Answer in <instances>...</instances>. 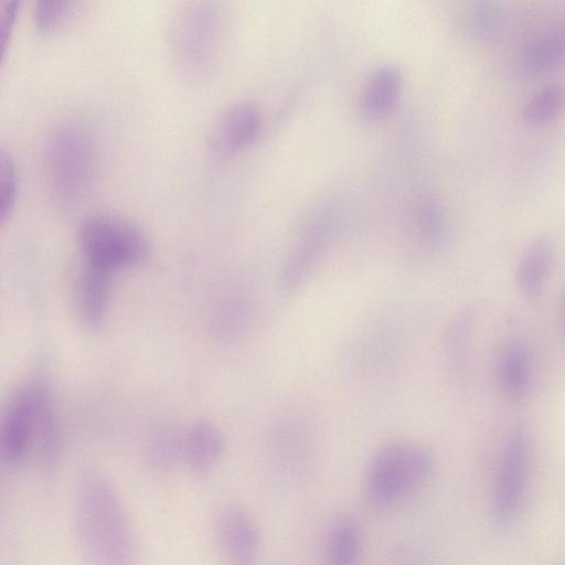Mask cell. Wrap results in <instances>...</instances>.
<instances>
[{"instance_id": "cell-18", "label": "cell", "mask_w": 565, "mask_h": 565, "mask_svg": "<svg viewBox=\"0 0 565 565\" xmlns=\"http://www.w3.org/2000/svg\"><path fill=\"white\" fill-rule=\"evenodd\" d=\"M418 228L423 239L430 246L440 245L448 234V215L443 202L434 196H426L418 209Z\"/></svg>"}, {"instance_id": "cell-7", "label": "cell", "mask_w": 565, "mask_h": 565, "mask_svg": "<svg viewBox=\"0 0 565 565\" xmlns=\"http://www.w3.org/2000/svg\"><path fill=\"white\" fill-rule=\"evenodd\" d=\"M339 225L340 214L332 203L320 204L309 213L281 268L284 292L298 290L311 277L329 250Z\"/></svg>"}, {"instance_id": "cell-5", "label": "cell", "mask_w": 565, "mask_h": 565, "mask_svg": "<svg viewBox=\"0 0 565 565\" xmlns=\"http://www.w3.org/2000/svg\"><path fill=\"white\" fill-rule=\"evenodd\" d=\"M98 164L95 136L78 124L62 126L51 137L46 148V170L54 196L72 204L90 189Z\"/></svg>"}, {"instance_id": "cell-1", "label": "cell", "mask_w": 565, "mask_h": 565, "mask_svg": "<svg viewBox=\"0 0 565 565\" xmlns=\"http://www.w3.org/2000/svg\"><path fill=\"white\" fill-rule=\"evenodd\" d=\"M231 29L230 0H179L168 44L179 75L190 84L210 81L218 70Z\"/></svg>"}, {"instance_id": "cell-22", "label": "cell", "mask_w": 565, "mask_h": 565, "mask_svg": "<svg viewBox=\"0 0 565 565\" xmlns=\"http://www.w3.org/2000/svg\"><path fill=\"white\" fill-rule=\"evenodd\" d=\"M18 179L11 157L0 150V226L10 215L17 199Z\"/></svg>"}, {"instance_id": "cell-10", "label": "cell", "mask_w": 565, "mask_h": 565, "mask_svg": "<svg viewBox=\"0 0 565 565\" xmlns=\"http://www.w3.org/2000/svg\"><path fill=\"white\" fill-rule=\"evenodd\" d=\"M213 530L223 555L233 564H252L259 551V533L242 508L226 505L215 514Z\"/></svg>"}, {"instance_id": "cell-24", "label": "cell", "mask_w": 565, "mask_h": 565, "mask_svg": "<svg viewBox=\"0 0 565 565\" xmlns=\"http://www.w3.org/2000/svg\"><path fill=\"white\" fill-rule=\"evenodd\" d=\"M21 0H0V63L7 51Z\"/></svg>"}, {"instance_id": "cell-12", "label": "cell", "mask_w": 565, "mask_h": 565, "mask_svg": "<svg viewBox=\"0 0 565 565\" xmlns=\"http://www.w3.org/2000/svg\"><path fill=\"white\" fill-rule=\"evenodd\" d=\"M113 274L85 262L74 280L73 298L82 323L92 331L104 324Z\"/></svg>"}, {"instance_id": "cell-3", "label": "cell", "mask_w": 565, "mask_h": 565, "mask_svg": "<svg viewBox=\"0 0 565 565\" xmlns=\"http://www.w3.org/2000/svg\"><path fill=\"white\" fill-rule=\"evenodd\" d=\"M60 445V423L50 390L40 381L24 385L0 414V459L17 465L32 450L46 457Z\"/></svg>"}, {"instance_id": "cell-11", "label": "cell", "mask_w": 565, "mask_h": 565, "mask_svg": "<svg viewBox=\"0 0 565 565\" xmlns=\"http://www.w3.org/2000/svg\"><path fill=\"white\" fill-rule=\"evenodd\" d=\"M404 87L403 70L394 63L377 65L364 78L358 107L361 116L369 121L388 117L397 107Z\"/></svg>"}, {"instance_id": "cell-17", "label": "cell", "mask_w": 565, "mask_h": 565, "mask_svg": "<svg viewBox=\"0 0 565 565\" xmlns=\"http://www.w3.org/2000/svg\"><path fill=\"white\" fill-rule=\"evenodd\" d=\"M362 535L358 523L350 518L338 520L328 540V557L332 564L353 565L361 555Z\"/></svg>"}, {"instance_id": "cell-15", "label": "cell", "mask_w": 565, "mask_h": 565, "mask_svg": "<svg viewBox=\"0 0 565 565\" xmlns=\"http://www.w3.org/2000/svg\"><path fill=\"white\" fill-rule=\"evenodd\" d=\"M554 260L553 245L546 237H536L524 249L515 270L520 291L529 297L543 289Z\"/></svg>"}, {"instance_id": "cell-14", "label": "cell", "mask_w": 565, "mask_h": 565, "mask_svg": "<svg viewBox=\"0 0 565 565\" xmlns=\"http://www.w3.org/2000/svg\"><path fill=\"white\" fill-rule=\"evenodd\" d=\"M224 441L218 428L209 420H199L184 438V457L188 466L199 475L211 471L220 460Z\"/></svg>"}, {"instance_id": "cell-4", "label": "cell", "mask_w": 565, "mask_h": 565, "mask_svg": "<svg viewBox=\"0 0 565 565\" xmlns=\"http://www.w3.org/2000/svg\"><path fill=\"white\" fill-rule=\"evenodd\" d=\"M435 469L430 451L413 441L392 440L373 455L365 475V492L377 508H391L425 486Z\"/></svg>"}, {"instance_id": "cell-21", "label": "cell", "mask_w": 565, "mask_h": 565, "mask_svg": "<svg viewBox=\"0 0 565 565\" xmlns=\"http://www.w3.org/2000/svg\"><path fill=\"white\" fill-rule=\"evenodd\" d=\"M505 23L504 8L500 0H475L471 25L476 34L492 39L500 34Z\"/></svg>"}, {"instance_id": "cell-20", "label": "cell", "mask_w": 565, "mask_h": 565, "mask_svg": "<svg viewBox=\"0 0 565 565\" xmlns=\"http://www.w3.org/2000/svg\"><path fill=\"white\" fill-rule=\"evenodd\" d=\"M79 0H36L34 20L41 34L60 30L71 18Z\"/></svg>"}, {"instance_id": "cell-16", "label": "cell", "mask_w": 565, "mask_h": 565, "mask_svg": "<svg viewBox=\"0 0 565 565\" xmlns=\"http://www.w3.org/2000/svg\"><path fill=\"white\" fill-rule=\"evenodd\" d=\"M531 355L525 342L510 341L501 355L499 380L504 395L520 399L526 395L531 383Z\"/></svg>"}, {"instance_id": "cell-8", "label": "cell", "mask_w": 565, "mask_h": 565, "mask_svg": "<svg viewBox=\"0 0 565 565\" xmlns=\"http://www.w3.org/2000/svg\"><path fill=\"white\" fill-rule=\"evenodd\" d=\"M531 469V440L524 425L515 426L502 450L494 491L492 512L497 521L515 519L524 502Z\"/></svg>"}, {"instance_id": "cell-2", "label": "cell", "mask_w": 565, "mask_h": 565, "mask_svg": "<svg viewBox=\"0 0 565 565\" xmlns=\"http://www.w3.org/2000/svg\"><path fill=\"white\" fill-rule=\"evenodd\" d=\"M75 529L84 557L94 564H127L136 539L116 491L104 478L88 476L76 493Z\"/></svg>"}, {"instance_id": "cell-9", "label": "cell", "mask_w": 565, "mask_h": 565, "mask_svg": "<svg viewBox=\"0 0 565 565\" xmlns=\"http://www.w3.org/2000/svg\"><path fill=\"white\" fill-rule=\"evenodd\" d=\"M262 126V109L255 102L239 100L227 106L209 132L211 160L221 164L241 153L257 139Z\"/></svg>"}, {"instance_id": "cell-23", "label": "cell", "mask_w": 565, "mask_h": 565, "mask_svg": "<svg viewBox=\"0 0 565 565\" xmlns=\"http://www.w3.org/2000/svg\"><path fill=\"white\" fill-rule=\"evenodd\" d=\"M246 301L241 297H231L222 302L217 324L221 332H233L246 312Z\"/></svg>"}, {"instance_id": "cell-19", "label": "cell", "mask_w": 565, "mask_h": 565, "mask_svg": "<svg viewBox=\"0 0 565 565\" xmlns=\"http://www.w3.org/2000/svg\"><path fill=\"white\" fill-rule=\"evenodd\" d=\"M563 94L555 84H548L539 89L525 104L524 121L533 127L551 122L559 113Z\"/></svg>"}, {"instance_id": "cell-6", "label": "cell", "mask_w": 565, "mask_h": 565, "mask_svg": "<svg viewBox=\"0 0 565 565\" xmlns=\"http://www.w3.org/2000/svg\"><path fill=\"white\" fill-rule=\"evenodd\" d=\"M85 262L111 274L145 263L150 254L146 234L132 222L108 213L85 217L78 228Z\"/></svg>"}, {"instance_id": "cell-13", "label": "cell", "mask_w": 565, "mask_h": 565, "mask_svg": "<svg viewBox=\"0 0 565 565\" xmlns=\"http://www.w3.org/2000/svg\"><path fill=\"white\" fill-rule=\"evenodd\" d=\"M565 38L562 26L547 30L530 40L518 58V71L524 77L553 72L564 60Z\"/></svg>"}]
</instances>
